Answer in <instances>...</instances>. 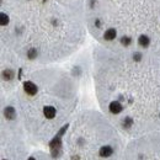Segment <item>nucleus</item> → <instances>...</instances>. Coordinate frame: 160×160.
<instances>
[{
    "label": "nucleus",
    "instance_id": "obj_10",
    "mask_svg": "<svg viewBox=\"0 0 160 160\" xmlns=\"http://www.w3.org/2000/svg\"><path fill=\"white\" fill-rule=\"evenodd\" d=\"M0 18H1V20H0L1 26H6V25L9 23V16H8L5 12H1V14H0Z\"/></svg>",
    "mask_w": 160,
    "mask_h": 160
},
{
    "label": "nucleus",
    "instance_id": "obj_15",
    "mask_svg": "<svg viewBox=\"0 0 160 160\" xmlns=\"http://www.w3.org/2000/svg\"><path fill=\"white\" fill-rule=\"evenodd\" d=\"M28 160H36V159H35V158H30Z\"/></svg>",
    "mask_w": 160,
    "mask_h": 160
},
{
    "label": "nucleus",
    "instance_id": "obj_1",
    "mask_svg": "<svg viewBox=\"0 0 160 160\" xmlns=\"http://www.w3.org/2000/svg\"><path fill=\"white\" fill-rule=\"evenodd\" d=\"M49 147H51V152H52V155L53 157H57L59 154L60 148H62V137L60 136H56L52 142L49 143Z\"/></svg>",
    "mask_w": 160,
    "mask_h": 160
},
{
    "label": "nucleus",
    "instance_id": "obj_2",
    "mask_svg": "<svg viewBox=\"0 0 160 160\" xmlns=\"http://www.w3.org/2000/svg\"><path fill=\"white\" fill-rule=\"evenodd\" d=\"M23 90H25L28 95H31V96H33V95L37 94V86H36L32 81H25V82H23Z\"/></svg>",
    "mask_w": 160,
    "mask_h": 160
},
{
    "label": "nucleus",
    "instance_id": "obj_12",
    "mask_svg": "<svg viewBox=\"0 0 160 160\" xmlns=\"http://www.w3.org/2000/svg\"><path fill=\"white\" fill-rule=\"evenodd\" d=\"M36 56H37V51H36L35 48H32V49L28 51V58H30V59L36 58Z\"/></svg>",
    "mask_w": 160,
    "mask_h": 160
},
{
    "label": "nucleus",
    "instance_id": "obj_8",
    "mask_svg": "<svg viewBox=\"0 0 160 160\" xmlns=\"http://www.w3.org/2000/svg\"><path fill=\"white\" fill-rule=\"evenodd\" d=\"M138 43H139L140 47H144V48H147V47L149 46V43H150V40H149V37H148V36H145V35H142L139 38H138Z\"/></svg>",
    "mask_w": 160,
    "mask_h": 160
},
{
    "label": "nucleus",
    "instance_id": "obj_6",
    "mask_svg": "<svg viewBox=\"0 0 160 160\" xmlns=\"http://www.w3.org/2000/svg\"><path fill=\"white\" fill-rule=\"evenodd\" d=\"M4 113H5V117H6L8 120H14V118L16 117L15 108H14V107H11V106L6 107V108H5V111H4Z\"/></svg>",
    "mask_w": 160,
    "mask_h": 160
},
{
    "label": "nucleus",
    "instance_id": "obj_9",
    "mask_svg": "<svg viewBox=\"0 0 160 160\" xmlns=\"http://www.w3.org/2000/svg\"><path fill=\"white\" fill-rule=\"evenodd\" d=\"M2 77H4V79L11 80L12 78H14V72H12V70H10V69L4 70V72H2Z\"/></svg>",
    "mask_w": 160,
    "mask_h": 160
},
{
    "label": "nucleus",
    "instance_id": "obj_16",
    "mask_svg": "<svg viewBox=\"0 0 160 160\" xmlns=\"http://www.w3.org/2000/svg\"><path fill=\"white\" fill-rule=\"evenodd\" d=\"M44 1H46V0H43V2H44Z\"/></svg>",
    "mask_w": 160,
    "mask_h": 160
},
{
    "label": "nucleus",
    "instance_id": "obj_13",
    "mask_svg": "<svg viewBox=\"0 0 160 160\" xmlns=\"http://www.w3.org/2000/svg\"><path fill=\"white\" fill-rule=\"evenodd\" d=\"M131 123H132V120H131V118H127L126 121H123V126H126V127H129Z\"/></svg>",
    "mask_w": 160,
    "mask_h": 160
},
{
    "label": "nucleus",
    "instance_id": "obj_11",
    "mask_svg": "<svg viewBox=\"0 0 160 160\" xmlns=\"http://www.w3.org/2000/svg\"><path fill=\"white\" fill-rule=\"evenodd\" d=\"M131 42H132V40H131L129 37H126V36H124V37H122V38H121V43H122L123 46H129V44H131Z\"/></svg>",
    "mask_w": 160,
    "mask_h": 160
},
{
    "label": "nucleus",
    "instance_id": "obj_14",
    "mask_svg": "<svg viewBox=\"0 0 160 160\" xmlns=\"http://www.w3.org/2000/svg\"><path fill=\"white\" fill-rule=\"evenodd\" d=\"M133 58H134L136 60H140V58H142V54H140V53H136Z\"/></svg>",
    "mask_w": 160,
    "mask_h": 160
},
{
    "label": "nucleus",
    "instance_id": "obj_4",
    "mask_svg": "<svg viewBox=\"0 0 160 160\" xmlns=\"http://www.w3.org/2000/svg\"><path fill=\"white\" fill-rule=\"evenodd\" d=\"M99 153H100V157H102V158H108V157L112 155L113 149H112L110 145H105V147H101Z\"/></svg>",
    "mask_w": 160,
    "mask_h": 160
},
{
    "label": "nucleus",
    "instance_id": "obj_5",
    "mask_svg": "<svg viewBox=\"0 0 160 160\" xmlns=\"http://www.w3.org/2000/svg\"><path fill=\"white\" fill-rule=\"evenodd\" d=\"M110 111H111L112 113H115V115L120 113L121 111H122V105H121L118 101L111 102V103H110Z\"/></svg>",
    "mask_w": 160,
    "mask_h": 160
},
{
    "label": "nucleus",
    "instance_id": "obj_3",
    "mask_svg": "<svg viewBox=\"0 0 160 160\" xmlns=\"http://www.w3.org/2000/svg\"><path fill=\"white\" fill-rule=\"evenodd\" d=\"M43 113H44L46 118L52 120V118L56 117V108L52 107V106H46V107L43 108Z\"/></svg>",
    "mask_w": 160,
    "mask_h": 160
},
{
    "label": "nucleus",
    "instance_id": "obj_7",
    "mask_svg": "<svg viewBox=\"0 0 160 160\" xmlns=\"http://www.w3.org/2000/svg\"><path fill=\"white\" fill-rule=\"evenodd\" d=\"M116 30L115 28H108L106 32H105V35H103V38L106 41H112L115 40V37H116Z\"/></svg>",
    "mask_w": 160,
    "mask_h": 160
}]
</instances>
